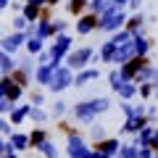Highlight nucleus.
I'll return each instance as SVG.
<instances>
[{
  "mask_svg": "<svg viewBox=\"0 0 158 158\" xmlns=\"http://www.w3.org/2000/svg\"><path fill=\"white\" fill-rule=\"evenodd\" d=\"M34 34H37V37H42V40L53 37V34H56V29H53V21L42 16V19L37 21V27H34Z\"/></svg>",
  "mask_w": 158,
  "mask_h": 158,
  "instance_id": "nucleus-21",
  "label": "nucleus"
},
{
  "mask_svg": "<svg viewBox=\"0 0 158 158\" xmlns=\"http://www.w3.org/2000/svg\"><path fill=\"white\" fill-rule=\"evenodd\" d=\"M118 98H121V100H127L129 103L132 98H137V82H124V85L118 87V92H116Z\"/></svg>",
  "mask_w": 158,
  "mask_h": 158,
  "instance_id": "nucleus-24",
  "label": "nucleus"
},
{
  "mask_svg": "<svg viewBox=\"0 0 158 158\" xmlns=\"http://www.w3.org/2000/svg\"><path fill=\"white\" fill-rule=\"evenodd\" d=\"M24 92H27V90H24V87H19L16 82H13V79H11V85H8V92H6V98H8V100H11V103H21Z\"/></svg>",
  "mask_w": 158,
  "mask_h": 158,
  "instance_id": "nucleus-28",
  "label": "nucleus"
},
{
  "mask_svg": "<svg viewBox=\"0 0 158 158\" xmlns=\"http://www.w3.org/2000/svg\"><path fill=\"white\" fill-rule=\"evenodd\" d=\"M150 85L158 90V66H153V77H150Z\"/></svg>",
  "mask_w": 158,
  "mask_h": 158,
  "instance_id": "nucleus-43",
  "label": "nucleus"
},
{
  "mask_svg": "<svg viewBox=\"0 0 158 158\" xmlns=\"http://www.w3.org/2000/svg\"><path fill=\"white\" fill-rule=\"evenodd\" d=\"M90 108L95 111V116H100V113H106V111H111V98H106V95H98V98H90Z\"/></svg>",
  "mask_w": 158,
  "mask_h": 158,
  "instance_id": "nucleus-17",
  "label": "nucleus"
},
{
  "mask_svg": "<svg viewBox=\"0 0 158 158\" xmlns=\"http://www.w3.org/2000/svg\"><path fill=\"white\" fill-rule=\"evenodd\" d=\"M156 103H158V90H156Z\"/></svg>",
  "mask_w": 158,
  "mask_h": 158,
  "instance_id": "nucleus-51",
  "label": "nucleus"
},
{
  "mask_svg": "<svg viewBox=\"0 0 158 158\" xmlns=\"http://www.w3.org/2000/svg\"><path fill=\"white\" fill-rule=\"evenodd\" d=\"M69 113H71V118L74 121H79V124H85V127H90V124H95V111L90 108V103L87 100H79V103H74V108H69Z\"/></svg>",
  "mask_w": 158,
  "mask_h": 158,
  "instance_id": "nucleus-5",
  "label": "nucleus"
},
{
  "mask_svg": "<svg viewBox=\"0 0 158 158\" xmlns=\"http://www.w3.org/2000/svg\"><path fill=\"white\" fill-rule=\"evenodd\" d=\"M29 121H34L37 127H45L48 121H50V111H45V108H37V106H32V111H29Z\"/></svg>",
  "mask_w": 158,
  "mask_h": 158,
  "instance_id": "nucleus-22",
  "label": "nucleus"
},
{
  "mask_svg": "<svg viewBox=\"0 0 158 158\" xmlns=\"http://www.w3.org/2000/svg\"><path fill=\"white\" fill-rule=\"evenodd\" d=\"M108 85H111L113 92H118V87L124 85V77H121V71H118V69H111V71H108Z\"/></svg>",
  "mask_w": 158,
  "mask_h": 158,
  "instance_id": "nucleus-31",
  "label": "nucleus"
},
{
  "mask_svg": "<svg viewBox=\"0 0 158 158\" xmlns=\"http://www.w3.org/2000/svg\"><path fill=\"white\" fill-rule=\"evenodd\" d=\"M137 158H156V153H153L150 148H140V150H137Z\"/></svg>",
  "mask_w": 158,
  "mask_h": 158,
  "instance_id": "nucleus-42",
  "label": "nucleus"
},
{
  "mask_svg": "<svg viewBox=\"0 0 158 158\" xmlns=\"http://www.w3.org/2000/svg\"><path fill=\"white\" fill-rule=\"evenodd\" d=\"M13 106H16V103H11L8 98H0V116H6V113H11V111H13Z\"/></svg>",
  "mask_w": 158,
  "mask_h": 158,
  "instance_id": "nucleus-40",
  "label": "nucleus"
},
{
  "mask_svg": "<svg viewBox=\"0 0 158 158\" xmlns=\"http://www.w3.org/2000/svg\"><path fill=\"white\" fill-rule=\"evenodd\" d=\"M142 21H145V16H142V13H135V16L127 19V27L124 29H129L132 34H140L142 32Z\"/></svg>",
  "mask_w": 158,
  "mask_h": 158,
  "instance_id": "nucleus-27",
  "label": "nucleus"
},
{
  "mask_svg": "<svg viewBox=\"0 0 158 158\" xmlns=\"http://www.w3.org/2000/svg\"><path fill=\"white\" fill-rule=\"evenodd\" d=\"M24 45H27V32H11L0 40V50L8 53V56L19 53V48H24Z\"/></svg>",
  "mask_w": 158,
  "mask_h": 158,
  "instance_id": "nucleus-6",
  "label": "nucleus"
},
{
  "mask_svg": "<svg viewBox=\"0 0 158 158\" xmlns=\"http://www.w3.org/2000/svg\"><path fill=\"white\" fill-rule=\"evenodd\" d=\"M53 29H56V34H66L69 21H66V19H56V21H53Z\"/></svg>",
  "mask_w": 158,
  "mask_h": 158,
  "instance_id": "nucleus-39",
  "label": "nucleus"
},
{
  "mask_svg": "<svg viewBox=\"0 0 158 158\" xmlns=\"http://www.w3.org/2000/svg\"><path fill=\"white\" fill-rule=\"evenodd\" d=\"M29 6H34V8H42V6H48V0H27Z\"/></svg>",
  "mask_w": 158,
  "mask_h": 158,
  "instance_id": "nucleus-45",
  "label": "nucleus"
},
{
  "mask_svg": "<svg viewBox=\"0 0 158 158\" xmlns=\"http://www.w3.org/2000/svg\"><path fill=\"white\" fill-rule=\"evenodd\" d=\"M98 24H100V16H95V13H82L74 29H77V34H82V37H85V34H92V32H95Z\"/></svg>",
  "mask_w": 158,
  "mask_h": 158,
  "instance_id": "nucleus-7",
  "label": "nucleus"
},
{
  "mask_svg": "<svg viewBox=\"0 0 158 158\" xmlns=\"http://www.w3.org/2000/svg\"><path fill=\"white\" fill-rule=\"evenodd\" d=\"M8 6V0H0V11H3V8H6Z\"/></svg>",
  "mask_w": 158,
  "mask_h": 158,
  "instance_id": "nucleus-50",
  "label": "nucleus"
},
{
  "mask_svg": "<svg viewBox=\"0 0 158 158\" xmlns=\"http://www.w3.org/2000/svg\"><path fill=\"white\" fill-rule=\"evenodd\" d=\"M145 116H148V121H156V118H158V106H148Z\"/></svg>",
  "mask_w": 158,
  "mask_h": 158,
  "instance_id": "nucleus-41",
  "label": "nucleus"
},
{
  "mask_svg": "<svg viewBox=\"0 0 158 158\" xmlns=\"http://www.w3.org/2000/svg\"><path fill=\"white\" fill-rule=\"evenodd\" d=\"M53 71H56V69H53L50 63L37 66V71H34V82H37V85H42V87H48V85H50V79H53Z\"/></svg>",
  "mask_w": 158,
  "mask_h": 158,
  "instance_id": "nucleus-16",
  "label": "nucleus"
},
{
  "mask_svg": "<svg viewBox=\"0 0 158 158\" xmlns=\"http://www.w3.org/2000/svg\"><path fill=\"white\" fill-rule=\"evenodd\" d=\"M50 129H48V127H34L32 132H29V148H34V150H37L40 145H42V142H48L50 140Z\"/></svg>",
  "mask_w": 158,
  "mask_h": 158,
  "instance_id": "nucleus-13",
  "label": "nucleus"
},
{
  "mask_svg": "<svg viewBox=\"0 0 158 158\" xmlns=\"http://www.w3.org/2000/svg\"><path fill=\"white\" fill-rule=\"evenodd\" d=\"M69 113V103L66 100H56L53 103V108H50V118H63Z\"/></svg>",
  "mask_w": 158,
  "mask_h": 158,
  "instance_id": "nucleus-32",
  "label": "nucleus"
},
{
  "mask_svg": "<svg viewBox=\"0 0 158 158\" xmlns=\"http://www.w3.org/2000/svg\"><path fill=\"white\" fill-rule=\"evenodd\" d=\"M66 8L74 13V16H82V13H85V8H90V0H69Z\"/></svg>",
  "mask_w": 158,
  "mask_h": 158,
  "instance_id": "nucleus-30",
  "label": "nucleus"
},
{
  "mask_svg": "<svg viewBox=\"0 0 158 158\" xmlns=\"http://www.w3.org/2000/svg\"><path fill=\"white\" fill-rule=\"evenodd\" d=\"M118 148H121V140L111 135V137H106V140H103V142H98V145H95V150L106 153L108 158H116V156H118Z\"/></svg>",
  "mask_w": 158,
  "mask_h": 158,
  "instance_id": "nucleus-11",
  "label": "nucleus"
},
{
  "mask_svg": "<svg viewBox=\"0 0 158 158\" xmlns=\"http://www.w3.org/2000/svg\"><path fill=\"white\" fill-rule=\"evenodd\" d=\"M19 69L34 77V71H37V63H34V58H32V56H27V58H21V61H19Z\"/></svg>",
  "mask_w": 158,
  "mask_h": 158,
  "instance_id": "nucleus-34",
  "label": "nucleus"
},
{
  "mask_svg": "<svg viewBox=\"0 0 158 158\" xmlns=\"http://www.w3.org/2000/svg\"><path fill=\"white\" fill-rule=\"evenodd\" d=\"M98 61H100V56H98L90 45H82V48H74V50L66 56L63 63H66L71 71H82V69H87L90 63H98Z\"/></svg>",
  "mask_w": 158,
  "mask_h": 158,
  "instance_id": "nucleus-1",
  "label": "nucleus"
},
{
  "mask_svg": "<svg viewBox=\"0 0 158 158\" xmlns=\"http://www.w3.org/2000/svg\"><path fill=\"white\" fill-rule=\"evenodd\" d=\"M124 27H127V13L118 11V8L106 11V13L100 16V24H98V29H100V32H108V34L118 32V29H124Z\"/></svg>",
  "mask_w": 158,
  "mask_h": 158,
  "instance_id": "nucleus-3",
  "label": "nucleus"
},
{
  "mask_svg": "<svg viewBox=\"0 0 158 158\" xmlns=\"http://www.w3.org/2000/svg\"><path fill=\"white\" fill-rule=\"evenodd\" d=\"M29 111H32V106H29V103H16V106H13V111L8 113V121H11L13 127H21L24 121L29 118Z\"/></svg>",
  "mask_w": 158,
  "mask_h": 158,
  "instance_id": "nucleus-10",
  "label": "nucleus"
},
{
  "mask_svg": "<svg viewBox=\"0 0 158 158\" xmlns=\"http://www.w3.org/2000/svg\"><path fill=\"white\" fill-rule=\"evenodd\" d=\"M116 48H124V45H132V40H135V34L129 32V29H118V32H113L111 37H108Z\"/></svg>",
  "mask_w": 158,
  "mask_h": 158,
  "instance_id": "nucleus-18",
  "label": "nucleus"
},
{
  "mask_svg": "<svg viewBox=\"0 0 158 158\" xmlns=\"http://www.w3.org/2000/svg\"><path fill=\"white\" fill-rule=\"evenodd\" d=\"M137 95H140L142 100H145V98H150V95H156V87H153L150 82H148V85H137Z\"/></svg>",
  "mask_w": 158,
  "mask_h": 158,
  "instance_id": "nucleus-37",
  "label": "nucleus"
},
{
  "mask_svg": "<svg viewBox=\"0 0 158 158\" xmlns=\"http://www.w3.org/2000/svg\"><path fill=\"white\" fill-rule=\"evenodd\" d=\"M98 79H100V71L95 66H87V69L74 74V87H87L90 82H98Z\"/></svg>",
  "mask_w": 158,
  "mask_h": 158,
  "instance_id": "nucleus-8",
  "label": "nucleus"
},
{
  "mask_svg": "<svg viewBox=\"0 0 158 158\" xmlns=\"http://www.w3.org/2000/svg\"><path fill=\"white\" fill-rule=\"evenodd\" d=\"M150 48H153V42L145 37V34H135V40H132V50H135V56L137 58H148V53H150Z\"/></svg>",
  "mask_w": 158,
  "mask_h": 158,
  "instance_id": "nucleus-12",
  "label": "nucleus"
},
{
  "mask_svg": "<svg viewBox=\"0 0 158 158\" xmlns=\"http://www.w3.org/2000/svg\"><path fill=\"white\" fill-rule=\"evenodd\" d=\"M29 106H37V108H42V106H45V92H40V90L29 92Z\"/></svg>",
  "mask_w": 158,
  "mask_h": 158,
  "instance_id": "nucleus-35",
  "label": "nucleus"
},
{
  "mask_svg": "<svg viewBox=\"0 0 158 158\" xmlns=\"http://www.w3.org/2000/svg\"><path fill=\"white\" fill-rule=\"evenodd\" d=\"M8 145H11L16 153L29 150V135H27V132H13V135L8 137Z\"/></svg>",
  "mask_w": 158,
  "mask_h": 158,
  "instance_id": "nucleus-14",
  "label": "nucleus"
},
{
  "mask_svg": "<svg viewBox=\"0 0 158 158\" xmlns=\"http://www.w3.org/2000/svg\"><path fill=\"white\" fill-rule=\"evenodd\" d=\"M150 124L148 121V116H132V118H124V124H121V135H132L135 137L140 129H145V127Z\"/></svg>",
  "mask_w": 158,
  "mask_h": 158,
  "instance_id": "nucleus-9",
  "label": "nucleus"
},
{
  "mask_svg": "<svg viewBox=\"0 0 158 158\" xmlns=\"http://www.w3.org/2000/svg\"><path fill=\"white\" fill-rule=\"evenodd\" d=\"M13 132H16V129H13V124L8 121V118H3V116H0V135H3V137H11Z\"/></svg>",
  "mask_w": 158,
  "mask_h": 158,
  "instance_id": "nucleus-38",
  "label": "nucleus"
},
{
  "mask_svg": "<svg viewBox=\"0 0 158 158\" xmlns=\"http://www.w3.org/2000/svg\"><path fill=\"white\" fill-rule=\"evenodd\" d=\"M156 158H158V148H156Z\"/></svg>",
  "mask_w": 158,
  "mask_h": 158,
  "instance_id": "nucleus-52",
  "label": "nucleus"
},
{
  "mask_svg": "<svg viewBox=\"0 0 158 158\" xmlns=\"http://www.w3.org/2000/svg\"><path fill=\"white\" fill-rule=\"evenodd\" d=\"M58 3H61V0H48V6H58Z\"/></svg>",
  "mask_w": 158,
  "mask_h": 158,
  "instance_id": "nucleus-49",
  "label": "nucleus"
},
{
  "mask_svg": "<svg viewBox=\"0 0 158 158\" xmlns=\"http://www.w3.org/2000/svg\"><path fill=\"white\" fill-rule=\"evenodd\" d=\"M98 56H100V61H103V63H113V56H116V45H113L111 40H106Z\"/></svg>",
  "mask_w": 158,
  "mask_h": 158,
  "instance_id": "nucleus-25",
  "label": "nucleus"
},
{
  "mask_svg": "<svg viewBox=\"0 0 158 158\" xmlns=\"http://www.w3.org/2000/svg\"><path fill=\"white\" fill-rule=\"evenodd\" d=\"M24 48H27V53L34 58V56H40V53L45 50V40L37 37V34H32V37H27V45H24Z\"/></svg>",
  "mask_w": 158,
  "mask_h": 158,
  "instance_id": "nucleus-20",
  "label": "nucleus"
},
{
  "mask_svg": "<svg viewBox=\"0 0 158 158\" xmlns=\"http://www.w3.org/2000/svg\"><path fill=\"white\" fill-rule=\"evenodd\" d=\"M87 137H90V140L98 145V142H103L106 137H111V135H108V129H106L103 124H98V121H95V124H90V127H87Z\"/></svg>",
  "mask_w": 158,
  "mask_h": 158,
  "instance_id": "nucleus-19",
  "label": "nucleus"
},
{
  "mask_svg": "<svg viewBox=\"0 0 158 158\" xmlns=\"http://www.w3.org/2000/svg\"><path fill=\"white\" fill-rule=\"evenodd\" d=\"M140 3H142V0H129V6L135 8V11H137V8H140Z\"/></svg>",
  "mask_w": 158,
  "mask_h": 158,
  "instance_id": "nucleus-48",
  "label": "nucleus"
},
{
  "mask_svg": "<svg viewBox=\"0 0 158 158\" xmlns=\"http://www.w3.org/2000/svg\"><path fill=\"white\" fill-rule=\"evenodd\" d=\"M6 145H8V140H3V135H0V156L6 153Z\"/></svg>",
  "mask_w": 158,
  "mask_h": 158,
  "instance_id": "nucleus-47",
  "label": "nucleus"
},
{
  "mask_svg": "<svg viewBox=\"0 0 158 158\" xmlns=\"http://www.w3.org/2000/svg\"><path fill=\"white\" fill-rule=\"evenodd\" d=\"M74 74H77V71H71L69 66H58L56 71H53V79H50V85H48V90H50V92L69 90V87L74 85Z\"/></svg>",
  "mask_w": 158,
  "mask_h": 158,
  "instance_id": "nucleus-4",
  "label": "nucleus"
},
{
  "mask_svg": "<svg viewBox=\"0 0 158 158\" xmlns=\"http://www.w3.org/2000/svg\"><path fill=\"white\" fill-rule=\"evenodd\" d=\"M137 150H140V148L132 145V142H121V148H118V156H116V158H137Z\"/></svg>",
  "mask_w": 158,
  "mask_h": 158,
  "instance_id": "nucleus-33",
  "label": "nucleus"
},
{
  "mask_svg": "<svg viewBox=\"0 0 158 158\" xmlns=\"http://www.w3.org/2000/svg\"><path fill=\"white\" fill-rule=\"evenodd\" d=\"M74 50V42L69 34H56V40H53V45L48 48V53H50V66L58 69L63 61H66V56Z\"/></svg>",
  "mask_w": 158,
  "mask_h": 158,
  "instance_id": "nucleus-2",
  "label": "nucleus"
},
{
  "mask_svg": "<svg viewBox=\"0 0 158 158\" xmlns=\"http://www.w3.org/2000/svg\"><path fill=\"white\" fill-rule=\"evenodd\" d=\"M87 158H108V156H106V153H100V150H95V148H92V150H90V156H87Z\"/></svg>",
  "mask_w": 158,
  "mask_h": 158,
  "instance_id": "nucleus-46",
  "label": "nucleus"
},
{
  "mask_svg": "<svg viewBox=\"0 0 158 158\" xmlns=\"http://www.w3.org/2000/svg\"><path fill=\"white\" fill-rule=\"evenodd\" d=\"M21 16L27 19L29 24H37L40 19H42V16H40V8H34V6H29V3H24V8H21Z\"/></svg>",
  "mask_w": 158,
  "mask_h": 158,
  "instance_id": "nucleus-29",
  "label": "nucleus"
},
{
  "mask_svg": "<svg viewBox=\"0 0 158 158\" xmlns=\"http://www.w3.org/2000/svg\"><path fill=\"white\" fill-rule=\"evenodd\" d=\"M113 8V0H90V11L95 13V16H103L106 11H111Z\"/></svg>",
  "mask_w": 158,
  "mask_h": 158,
  "instance_id": "nucleus-26",
  "label": "nucleus"
},
{
  "mask_svg": "<svg viewBox=\"0 0 158 158\" xmlns=\"http://www.w3.org/2000/svg\"><path fill=\"white\" fill-rule=\"evenodd\" d=\"M124 6H129V0H113V8H118V11H124Z\"/></svg>",
  "mask_w": 158,
  "mask_h": 158,
  "instance_id": "nucleus-44",
  "label": "nucleus"
},
{
  "mask_svg": "<svg viewBox=\"0 0 158 158\" xmlns=\"http://www.w3.org/2000/svg\"><path fill=\"white\" fill-rule=\"evenodd\" d=\"M153 132H156V127H150V124H148L145 129H140V132L135 135L132 145H137V148H150V145H153Z\"/></svg>",
  "mask_w": 158,
  "mask_h": 158,
  "instance_id": "nucleus-15",
  "label": "nucleus"
},
{
  "mask_svg": "<svg viewBox=\"0 0 158 158\" xmlns=\"http://www.w3.org/2000/svg\"><path fill=\"white\" fill-rule=\"evenodd\" d=\"M29 27H32V24H29V21H27V19H24V16H21V13H19V16H16V19H13V32H27V29H29Z\"/></svg>",
  "mask_w": 158,
  "mask_h": 158,
  "instance_id": "nucleus-36",
  "label": "nucleus"
},
{
  "mask_svg": "<svg viewBox=\"0 0 158 158\" xmlns=\"http://www.w3.org/2000/svg\"><path fill=\"white\" fill-rule=\"evenodd\" d=\"M37 153H40L42 158H58V156H61V150H58V145H56V140H53V137H50L48 142H42V145L37 148Z\"/></svg>",
  "mask_w": 158,
  "mask_h": 158,
  "instance_id": "nucleus-23",
  "label": "nucleus"
}]
</instances>
